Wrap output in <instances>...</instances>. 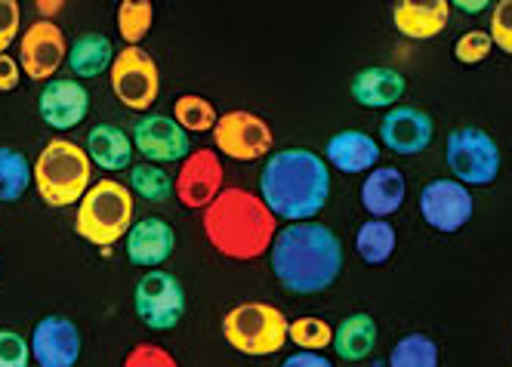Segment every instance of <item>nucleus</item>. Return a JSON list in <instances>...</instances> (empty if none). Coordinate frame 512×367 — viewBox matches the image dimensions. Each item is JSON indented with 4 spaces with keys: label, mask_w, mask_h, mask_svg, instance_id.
<instances>
[{
    "label": "nucleus",
    "mask_w": 512,
    "mask_h": 367,
    "mask_svg": "<svg viewBox=\"0 0 512 367\" xmlns=\"http://www.w3.org/2000/svg\"><path fill=\"white\" fill-rule=\"evenodd\" d=\"M133 149L149 164H176L192 155L189 133L170 115H142L133 124Z\"/></svg>",
    "instance_id": "14"
},
{
    "label": "nucleus",
    "mask_w": 512,
    "mask_h": 367,
    "mask_svg": "<svg viewBox=\"0 0 512 367\" xmlns=\"http://www.w3.org/2000/svg\"><path fill=\"white\" fill-rule=\"evenodd\" d=\"M133 309L149 330H173L186 318V287L176 275L152 269L136 281Z\"/></svg>",
    "instance_id": "8"
},
{
    "label": "nucleus",
    "mask_w": 512,
    "mask_h": 367,
    "mask_svg": "<svg viewBox=\"0 0 512 367\" xmlns=\"http://www.w3.org/2000/svg\"><path fill=\"white\" fill-rule=\"evenodd\" d=\"M281 367H334V361L321 352H297V355H287Z\"/></svg>",
    "instance_id": "39"
},
{
    "label": "nucleus",
    "mask_w": 512,
    "mask_h": 367,
    "mask_svg": "<svg viewBox=\"0 0 512 367\" xmlns=\"http://www.w3.org/2000/svg\"><path fill=\"white\" fill-rule=\"evenodd\" d=\"M475 213L472 192L457 179H432L420 189V216L432 232L454 235Z\"/></svg>",
    "instance_id": "11"
},
{
    "label": "nucleus",
    "mask_w": 512,
    "mask_h": 367,
    "mask_svg": "<svg viewBox=\"0 0 512 367\" xmlns=\"http://www.w3.org/2000/svg\"><path fill=\"white\" fill-rule=\"evenodd\" d=\"M34 179L31 161L10 145H0V204L19 201Z\"/></svg>",
    "instance_id": "27"
},
{
    "label": "nucleus",
    "mask_w": 512,
    "mask_h": 367,
    "mask_svg": "<svg viewBox=\"0 0 512 367\" xmlns=\"http://www.w3.org/2000/svg\"><path fill=\"white\" fill-rule=\"evenodd\" d=\"M22 28V10L16 0H0V56L10 50V44L19 38Z\"/></svg>",
    "instance_id": "37"
},
{
    "label": "nucleus",
    "mask_w": 512,
    "mask_h": 367,
    "mask_svg": "<svg viewBox=\"0 0 512 367\" xmlns=\"http://www.w3.org/2000/svg\"><path fill=\"white\" fill-rule=\"evenodd\" d=\"M435 136V121L429 118V112L414 105H401V108H389L380 121V142L395 155H423Z\"/></svg>",
    "instance_id": "16"
},
{
    "label": "nucleus",
    "mask_w": 512,
    "mask_h": 367,
    "mask_svg": "<svg viewBox=\"0 0 512 367\" xmlns=\"http://www.w3.org/2000/svg\"><path fill=\"white\" fill-rule=\"evenodd\" d=\"M38 367H75L81 358V330L65 315H44L28 340Z\"/></svg>",
    "instance_id": "15"
},
{
    "label": "nucleus",
    "mask_w": 512,
    "mask_h": 367,
    "mask_svg": "<svg viewBox=\"0 0 512 367\" xmlns=\"http://www.w3.org/2000/svg\"><path fill=\"white\" fill-rule=\"evenodd\" d=\"M93 186V161L71 139H50L34 161V189L47 207H71Z\"/></svg>",
    "instance_id": "4"
},
{
    "label": "nucleus",
    "mask_w": 512,
    "mask_h": 367,
    "mask_svg": "<svg viewBox=\"0 0 512 367\" xmlns=\"http://www.w3.org/2000/svg\"><path fill=\"white\" fill-rule=\"evenodd\" d=\"M226 170L216 152L198 149L186 161H182L176 179H173V195L189 210H207L219 195H223Z\"/></svg>",
    "instance_id": "12"
},
{
    "label": "nucleus",
    "mask_w": 512,
    "mask_h": 367,
    "mask_svg": "<svg viewBox=\"0 0 512 367\" xmlns=\"http://www.w3.org/2000/svg\"><path fill=\"white\" fill-rule=\"evenodd\" d=\"M451 19L448 0H398L392 7V25L408 41H432L438 38Z\"/></svg>",
    "instance_id": "19"
},
{
    "label": "nucleus",
    "mask_w": 512,
    "mask_h": 367,
    "mask_svg": "<svg viewBox=\"0 0 512 367\" xmlns=\"http://www.w3.org/2000/svg\"><path fill=\"white\" fill-rule=\"evenodd\" d=\"M377 340L380 327L368 312H352L334 327V352L343 361H368L377 349Z\"/></svg>",
    "instance_id": "24"
},
{
    "label": "nucleus",
    "mask_w": 512,
    "mask_h": 367,
    "mask_svg": "<svg viewBox=\"0 0 512 367\" xmlns=\"http://www.w3.org/2000/svg\"><path fill=\"white\" fill-rule=\"evenodd\" d=\"M68 59L65 34L56 22H31L19 38V68L31 81H53L59 65Z\"/></svg>",
    "instance_id": "13"
},
{
    "label": "nucleus",
    "mask_w": 512,
    "mask_h": 367,
    "mask_svg": "<svg viewBox=\"0 0 512 367\" xmlns=\"http://www.w3.org/2000/svg\"><path fill=\"white\" fill-rule=\"evenodd\" d=\"M121 367H179L176 358L158 343H136Z\"/></svg>",
    "instance_id": "36"
},
{
    "label": "nucleus",
    "mask_w": 512,
    "mask_h": 367,
    "mask_svg": "<svg viewBox=\"0 0 512 367\" xmlns=\"http://www.w3.org/2000/svg\"><path fill=\"white\" fill-rule=\"evenodd\" d=\"M398 247V235L389 219H368L355 232V250L364 266H386Z\"/></svg>",
    "instance_id": "26"
},
{
    "label": "nucleus",
    "mask_w": 512,
    "mask_h": 367,
    "mask_svg": "<svg viewBox=\"0 0 512 367\" xmlns=\"http://www.w3.org/2000/svg\"><path fill=\"white\" fill-rule=\"evenodd\" d=\"M31 346L22 334L10 327H0V367H28Z\"/></svg>",
    "instance_id": "34"
},
{
    "label": "nucleus",
    "mask_w": 512,
    "mask_h": 367,
    "mask_svg": "<svg viewBox=\"0 0 512 367\" xmlns=\"http://www.w3.org/2000/svg\"><path fill=\"white\" fill-rule=\"evenodd\" d=\"M127 260L139 269H161L173 250H176V232L167 219L161 216H145V219H136L130 226L127 238Z\"/></svg>",
    "instance_id": "18"
},
{
    "label": "nucleus",
    "mask_w": 512,
    "mask_h": 367,
    "mask_svg": "<svg viewBox=\"0 0 512 367\" xmlns=\"http://www.w3.org/2000/svg\"><path fill=\"white\" fill-rule=\"evenodd\" d=\"M260 198L284 223H312L331 201V167L309 149H281L266 158Z\"/></svg>",
    "instance_id": "2"
},
{
    "label": "nucleus",
    "mask_w": 512,
    "mask_h": 367,
    "mask_svg": "<svg viewBox=\"0 0 512 367\" xmlns=\"http://www.w3.org/2000/svg\"><path fill=\"white\" fill-rule=\"evenodd\" d=\"M491 50H494L491 34L482 28H472V31H463L460 41L454 44V59L460 65H479L491 56Z\"/></svg>",
    "instance_id": "33"
},
{
    "label": "nucleus",
    "mask_w": 512,
    "mask_h": 367,
    "mask_svg": "<svg viewBox=\"0 0 512 367\" xmlns=\"http://www.w3.org/2000/svg\"><path fill=\"white\" fill-rule=\"evenodd\" d=\"M115 47H112V41L105 38V34H99V31H87V34H81V38L68 47V68H71V75H75V81L78 78H99V75H105V71H112V62H115Z\"/></svg>",
    "instance_id": "25"
},
{
    "label": "nucleus",
    "mask_w": 512,
    "mask_h": 367,
    "mask_svg": "<svg viewBox=\"0 0 512 367\" xmlns=\"http://www.w3.org/2000/svg\"><path fill=\"white\" fill-rule=\"evenodd\" d=\"M87 155L105 173H121L133 167V139L115 124H96L87 133Z\"/></svg>",
    "instance_id": "23"
},
{
    "label": "nucleus",
    "mask_w": 512,
    "mask_h": 367,
    "mask_svg": "<svg viewBox=\"0 0 512 367\" xmlns=\"http://www.w3.org/2000/svg\"><path fill=\"white\" fill-rule=\"evenodd\" d=\"M442 355H438V343L420 330L405 334L389 352V367H438Z\"/></svg>",
    "instance_id": "28"
},
{
    "label": "nucleus",
    "mask_w": 512,
    "mask_h": 367,
    "mask_svg": "<svg viewBox=\"0 0 512 367\" xmlns=\"http://www.w3.org/2000/svg\"><path fill=\"white\" fill-rule=\"evenodd\" d=\"M408 198V179L398 167H374L361 182V207L371 219H389Z\"/></svg>",
    "instance_id": "21"
},
{
    "label": "nucleus",
    "mask_w": 512,
    "mask_h": 367,
    "mask_svg": "<svg viewBox=\"0 0 512 367\" xmlns=\"http://www.w3.org/2000/svg\"><path fill=\"white\" fill-rule=\"evenodd\" d=\"M127 189L133 195H139L142 201H149V204H164V201L173 198V179L158 164L142 161V164H133L130 167Z\"/></svg>",
    "instance_id": "29"
},
{
    "label": "nucleus",
    "mask_w": 512,
    "mask_h": 367,
    "mask_svg": "<svg viewBox=\"0 0 512 367\" xmlns=\"http://www.w3.org/2000/svg\"><path fill=\"white\" fill-rule=\"evenodd\" d=\"M287 340L294 343L300 352H324L334 343V327L321 318H315V315H303L297 321H290Z\"/></svg>",
    "instance_id": "32"
},
{
    "label": "nucleus",
    "mask_w": 512,
    "mask_h": 367,
    "mask_svg": "<svg viewBox=\"0 0 512 367\" xmlns=\"http://www.w3.org/2000/svg\"><path fill=\"white\" fill-rule=\"evenodd\" d=\"M343 260L340 235L318 219L287 223L269 247L272 272L294 297H315V293L331 290L343 272Z\"/></svg>",
    "instance_id": "1"
},
{
    "label": "nucleus",
    "mask_w": 512,
    "mask_h": 367,
    "mask_svg": "<svg viewBox=\"0 0 512 367\" xmlns=\"http://www.w3.org/2000/svg\"><path fill=\"white\" fill-rule=\"evenodd\" d=\"M201 226L207 244L235 263H250L256 256H266L278 235V219L263 204V198L238 186L223 189V195L204 210Z\"/></svg>",
    "instance_id": "3"
},
{
    "label": "nucleus",
    "mask_w": 512,
    "mask_h": 367,
    "mask_svg": "<svg viewBox=\"0 0 512 367\" xmlns=\"http://www.w3.org/2000/svg\"><path fill=\"white\" fill-rule=\"evenodd\" d=\"M108 78H112V93L118 96V102L124 108H133V112H149V108L158 102L161 71H158V62L149 50L124 47L115 56Z\"/></svg>",
    "instance_id": "9"
},
{
    "label": "nucleus",
    "mask_w": 512,
    "mask_h": 367,
    "mask_svg": "<svg viewBox=\"0 0 512 367\" xmlns=\"http://www.w3.org/2000/svg\"><path fill=\"white\" fill-rule=\"evenodd\" d=\"M173 121L186 133H213L219 115H216V105L210 99L186 93L173 102Z\"/></svg>",
    "instance_id": "30"
},
{
    "label": "nucleus",
    "mask_w": 512,
    "mask_h": 367,
    "mask_svg": "<svg viewBox=\"0 0 512 367\" xmlns=\"http://www.w3.org/2000/svg\"><path fill=\"white\" fill-rule=\"evenodd\" d=\"M445 164L466 189H488L503 170L497 139L482 127H454L445 139Z\"/></svg>",
    "instance_id": "7"
},
{
    "label": "nucleus",
    "mask_w": 512,
    "mask_h": 367,
    "mask_svg": "<svg viewBox=\"0 0 512 367\" xmlns=\"http://www.w3.org/2000/svg\"><path fill=\"white\" fill-rule=\"evenodd\" d=\"M213 142H216V152L247 164V161H260L272 152L275 133L260 115L229 112V115H219V121L213 127Z\"/></svg>",
    "instance_id": "10"
},
{
    "label": "nucleus",
    "mask_w": 512,
    "mask_h": 367,
    "mask_svg": "<svg viewBox=\"0 0 512 367\" xmlns=\"http://www.w3.org/2000/svg\"><path fill=\"white\" fill-rule=\"evenodd\" d=\"M491 41L497 50H503L506 56H512V0H500L491 10Z\"/></svg>",
    "instance_id": "35"
},
{
    "label": "nucleus",
    "mask_w": 512,
    "mask_h": 367,
    "mask_svg": "<svg viewBox=\"0 0 512 367\" xmlns=\"http://www.w3.org/2000/svg\"><path fill=\"white\" fill-rule=\"evenodd\" d=\"M38 115L50 130H71L90 115V90L75 78H56L38 96Z\"/></svg>",
    "instance_id": "17"
},
{
    "label": "nucleus",
    "mask_w": 512,
    "mask_h": 367,
    "mask_svg": "<svg viewBox=\"0 0 512 367\" xmlns=\"http://www.w3.org/2000/svg\"><path fill=\"white\" fill-rule=\"evenodd\" d=\"M22 81V68L19 59H13L10 53L0 56V93H13Z\"/></svg>",
    "instance_id": "38"
},
{
    "label": "nucleus",
    "mask_w": 512,
    "mask_h": 367,
    "mask_svg": "<svg viewBox=\"0 0 512 367\" xmlns=\"http://www.w3.org/2000/svg\"><path fill=\"white\" fill-rule=\"evenodd\" d=\"M454 7H457V10H463L466 16H479V13L491 10L488 0H454Z\"/></svg>",
    "instance_id": "40"
},
{
    "label": "nucleus",
    "mask_w": 512,
    "mask_h": 367,
    "mask_svg": "<svg viewBox=\"0 0 512 367\" xmlns=\"http://www.w3.org/2000/svg\"><path fill=\"white\" fill-rule=\"evenodd\" d=\"M324 161L327 167H334L346 176L371 173L380 164V142L364 130H340L327 139Z\"/></svg>",
    "instance_id": "20"
},
{
    "label": "nucleus",
    "mask_w": 512,
    "mask_h": 367,
    "mask_svg": "<svg viewBox=\"0 0 512 367\" xmlns=\"http://www.w3.org/2000/svg\"><path fill=\"white\" fill-rule=\"evenodd\" d=\"M152 22H155L152 0H121V7H118V34L124 38L127 47H139L145 41V34L152 31Z\"/></svg>",
    "instance_id": "31"
},
{
    "label": "nucleus",
    "mask_w": 512,
    "mask_h": 367,
    "mask_svg": "<svg viewBox=\"0 0 512 367\" xmlns=\"http://www.w3.org/2000/svg\"><path fill=\"white\" fill-rule=\"evenodd\" d=\"M290 321L272 303H241L223 315V340L241 355H278L287 340Z\"/></svg>",
    "instance_id": "6"
},
{
    "label": "nucleus",
    "mask_w": 512,
    "mask_h": 367,
    "mask_svg": "<svg viewBox=\"0 0 512 367\" xmlns=\"http://www.w3.org/2000/svg\"><path fill=\"white\" fill-rule=\"evenodd\" d=\"M38 10L44 13V19L50 22V16L62 13V0H38Z\"/></svg>",
    "instance_id": "41"
},
{
    "label": "nucleus",
    "mask_w": 512,
    "mask_h": 367,
    "mask_svg": "<svg viewBox=\"0 0 512 367\" xmlns=\"http://www.w3.org/2000/svg\"><path fill=\"white\" fill-rule=\"evenodd\" d=\"M405 75L389 65H371V68H361L358 75L349 84L352 99L361 108H392L401 96H405Z\"/></svg>",
    "instance_id": "22"
},
{
    "label": "nucleus",
    "mask_w": 512,
    "mask_h": 367,
    "mask_svg": "<svg viewBox=\"0 0 512 367\" xmlns=\"http://www.w3.org/2000/svg\"><path fill=\"white\" fill-rule=\"evenodd\" d=\"M133 226V192L127 182L99 179L81 198L75 210V235L102 253L112 250L121 238H127Z\"/></svg>",
    "instance_id": "5"
}]
</instances>
